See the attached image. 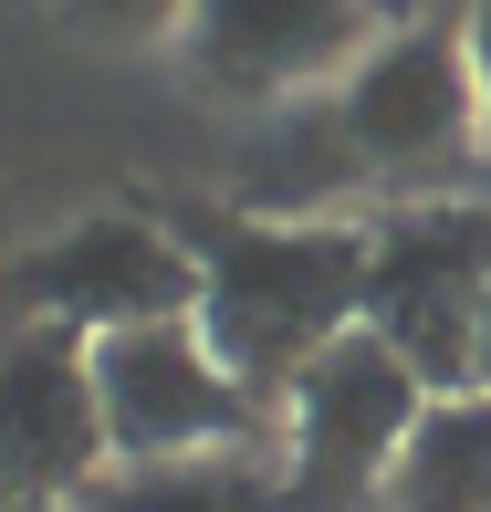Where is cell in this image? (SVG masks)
Wrapping results in <instances>:
<instances>
[{
    "label": "cell",
    "mask_w": 491,
    "mask_h": 512,
    "mask_svg": "<svg viewBox=\"0 0 491 512\" xmlns=\"http://www.w3.org/2000/svg\"><path fill=\"white\" fill-rule=\"evenodd\" d=\"M199 335L251 398H283L335 335L366 324V230L356 220H220L199 230Z\"/></svg>",
    "instance_id": "1"
},
{
    "label": "cell",
    "mask_w": 491,
    "mask_h": 512,
    "mask_svg": "<svg viewBox=\"0 0 491 512\" xmlns=\"http://www.w3.org/2000/svg\"><path fill=\"white\" fill-rule=\"evenodd\" d=\"M491 304V209L408 199L366 230V335L418 366L429 398H471V335Z\"/></svg>",
    "instance_id": "2"
},
{
    "label": "cell",
    "mask_w": 491,
    "mask_h": 512,
    "mask_svg": "<svg viewBox=\"0 0 491 512\" xmlns=\"http://www.w3.org/2000/svg\"><path fill=\"white\" fill-rule=\"evenodd\" d=\"M418 418H429V387L418 366L356 335H335L314 366L283 387V502L293 512H356L377 481H397Z\"/></svg>",
    "instance_id": "3"
},
{
    "label": "cell",
    "mask_w": 491,
    "mask_h": 512,
    "mask_svg": "<svg viewBox=\"0 0 491 512\" xmlns=\"http://www.w3.org/2000/svg\"><path fill=\"white\" fill-rule=\"evenodd\" d=\"M335 126H345V147H356V168L387 178V189H439V178H460L471 147L491 136L471 42H460L450 21H408V32L366 42L356 74L335 84Z\"/></svg>",
    "instance_id": "4"
},
{
    "label": "cell",
    "mask_w": 491,
    "mask_h": 512,
    "mask_svg": "<svg viewBox=\"0 0 491 512\" xmlns=\"http://www.w3.org/2000/svg\"><path fill=\"white\" fill-rule=\"evenodd\" d=\"M95 408L115 460H209V450H262V398L220 366L199 314L95 335Z\"/></svg>",
    "instance_id": "5"
},
{
    "label": "cell",
    "mask_w": 491,
    "mask_h": 512,
    "mask_svg": "<svg viewBox=\"0 0 491 512\" xmlns=\"http://www.w3.org/2000/svg\"><path fill=\"white\" fill-rule=\"evenodd\" d=\"M377 42V0H189L178 53L230 105H293L314 84H345Z\"/></svg>",
    "instance_id": "6"
},
{
    "label": "cell",
    "mask_w": 491,
    "mask_h": 512,
    "mask_svg": "<svg viewBox=\"0 0 491 512\" xmlns=\"http://www.w3.org/2000/svg\"><path fill=\"white\" fill-rule=\"evenodd\" d=\"M105 460L95 345L74 324H21L0 345V502H74Z\"/></svg>",
    "instance_id": "7"
},
{
    "label": "cell",
    "mask_w": 491,
    "mask_h": 512,
    "mask_svg": "<svg viewBox=\"0 0 491 512\" xmlns=\"http://www.w3.org/2000/svg\"><path fill=\"white\" fill-rule=\"evenodd\" d=\"M21 293L42 304V324H74L95 345V335H126V324L199 314V251L178 230L136 220V209H105V220H74L63 241H42Z\"/></svg>",
    "instance_id": "8"
},
{
    "label": "cell",
    "mask_w": 491,
    "mask_h": 512,
    "mask_svg": "<svg viewBox=\"0 0 491 512\" xmlns=\"http://www.w3.org/2000/svg\"><path fill=\"white\" fill-rule=\"evenodd\" d=\"M63 512H293V502L262 450H209V460H105Z\"/></svg>",
    "instance_id": "9"
},
{
    "label": "cell",
    "mask_w": 491,
    "mask_h": 512,
    "mask_svg": "<svg viewBox=\"0 0 491 512\" xmlns=\"http://www.w3.org/2000/svg\"><path fill=\"white\" fill-rule=\"evenodd\" d=\"M356 178L366 168H356V147L335 126V95H324V105H272V136L251 147L241 199H251V220H335V199Z\"/></svg>",
    "instance_id": "10"
},
{
    "label": "cell",
    "mask_w": 491,
    "mask_h": 512,
    "mask_svg": "<svg viewBox=\"0 0 491 512\" xmlns=\"http://www.w3.org/2000/svg\"><path fill=\"white\" fill-rule=\"evenodd\" d=\"M397 512H491V398H429L408 460H397Z\"/></svg>",
    "instance_id": "11"
},
{
    "label": "cell",
    "mask_w": 491,
    "mask_h": 512,
    "mask_svg": "<svg viewBox=\"0 0 491 512\" xmlns=\"http://www.w3.org/2000/svg\"><path fill=\"white\" fill-rule=\"evenodd\" d=\"M63 21L95 42H168L189 21V0H63Z\"/></svg>",
    "instance_id": "12"
},
{
    "label": "cell",
    "mask_w": 491,
    "mask_h": 512,
    "mask_svg": "<svg viewBox=\"0 0 491 512\" xmlns=\"http://www.w3.org/2000/svg\"><path fill=\"white\" fill-rule=\"evenodd\" d=\"M460 42H471V74H481V115H491V0H471V21H460Z\"/></svg>",
    "instance_id": "13"
},
{
    "label": "cell",
    "mask_w": 491,
    "mask_h": 512,
    "mask_svg": "<svg viewBox=\"0 0 491 512\" xmlns=\"http://www.w3.org/2000/svg\"><path fill=\"white\" fill-rule=\"evenodd\" d=\"M471 387L491 398V304H481V335H471Z\"/></svg>",
    "instance_id": "14"
},
{
    "label": "cell",
    "mask_w": 491,
    "mask_h": 512,
    "mask_svg": "<svg viewBox=\"0 0 491 512\" xmlns=\"http://www.w3.org/2000/svg\"><path fill=\"white\" fill-rule=\"evenodd\" d=\"M0 512H63V502H0Z\"/></svg>",
    "instance_id": "15"
}]
</instances>
